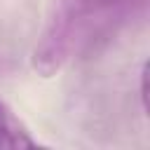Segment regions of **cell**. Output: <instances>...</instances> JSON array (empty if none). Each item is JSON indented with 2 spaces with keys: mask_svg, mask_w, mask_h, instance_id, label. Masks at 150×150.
Returning a JSON list of instances; mask_svg holds the SVG:
<instances>
[{
  "mask_svg": "<svg viewBox=\"0 0 150 150\" xmlns=\"http://www.w3.org/2000/svg\"><path fill=\"white\" fill-rule=\"evenodd\" d=\"M145 5L148 0H56L33 52V68L45 77L54 75L68 61L108 40L136 14H143Z\"/></svg>",
  "mask_w": 150,
  "mask_h": 150,
  "instance_id": "cell-1",
  "label": "cell"
},
{
  "mask_svg": "<svg viewBox=\"0 0 150 150\" xmlns=\"http://www.w3.org/2000/svg\"><path fill=\"white\" fill-rule=\"evenodd\" d=\"M35 141L28 136L26 127L0 98V148H30Z\"/></svg>",
  "mask_w": 150,
  "mask_h": 150,
  "instance_id": "cell-2",
  "label": "cell"
},
{
  "mask_svg": "<svg viewBox=\"0 0 150 150\" xmlns=\"http://www.w3.org/2000/svg\"><path fill=\"white\" fill-rule=\"evenodd\" d=\"M14 68H16V63H14L9 56L0 54V77H5V75H9V73H14Z\"/></svg>",
  "mask_w": 150,
  "mask_h": 150,
  "instance_id": "cell-3",
  "label": "cell"
}]
</instances>
